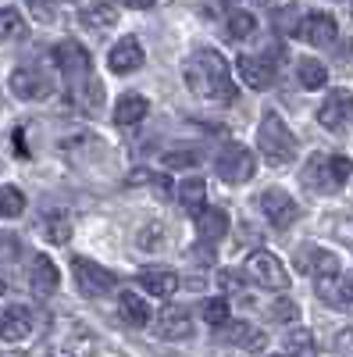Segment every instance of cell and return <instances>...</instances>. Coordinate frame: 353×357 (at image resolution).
<instances>
[{
  "instance_id": "cell-16",
  "label": "cell",
  "mask_w": 353,
  "mask_h": 357,
  "mask_svg": "<svg viewBox=\"0 0 353 357\" xmlns=\"http://www.w3.org/2000/svg\"><path fill=\"white\" fill-rule=\"evenodd\" d=\"M157 336L161 340H189L193 336V318L182 304H168L157 318Z\"/></svg>"
},
{
  "instance_id": "cell-37",
  "label": "cell",
  "mask_w": 353,
  "mask_h": 357,
  "mask_svg": "<svg viewBox=\"0 0 353 357\" xmlns=\"http://www.w3.org/2000/svg\"><path fill=\"white\" fill-rule=\"evenodd\" d=\"M297 314H300V307L292 301H275V307H272V318H279V321H292Z\"/></svg>"
},
{
  "instance_id": "cell-32",
  "label": "cell",
  "mask_w": 353,
  "mask_h": 357,
  "mask_svg": "<svg viewBox=\"0 0 353 357\" xmlns=\"http://www.w3.org/2000/svg\"><path fill=\"white\" fill-rule=\"evenodd\" d=\"M282 347H285L289 354H314V350H317L307 329H292V333L285 336V343H282Z\"/></svg>"
},
{
  "instance_id": "cell-21",
  "label": "cell",
  "mask_w": 353,
  "mask_h": 357,
  "mask_svg": "<svg viewBox=\"0 0 353 357\" xmlns=\"http://www.w3.org/2000/svg\"><path fill=\"white\" fill-rule=\"evenodd\" d=\"M146 111H150V100L139 97V93L118 97V104H114V126H136V122L146 118Z\"/></svg>"
},
{
  "instance_id": "cell-6",
  "label": "cell",
  "mask_w": 353,
  "mask_h": 357,
  "mask_svg": "<svg viewBox=\"0 0 353 357\" xmlns=\"http://www.w3.org/2000/svg\"><path fill=\"white\" fill-rule=\"evenodd\" d=\"M214 168H218V178H221V183H228V186H240V183H246V178H253L257 161H253V154L246 151L243 143H228L225 151L218 154Z\"/></svg>"
},
{
  "instance_id": "cell-17",
  "label": "cell",
  "mask_w": 353,
  "mask_h": 357,
  "mask_svg": "<svg viewBox=\"0 0 353 357\" xmlns=\"http://www.w3.org/2000/svg\"><path fill=\"white\" fill-rule=\"evenodd\" d=\"M8 86H11V93H15L18 100H43V97L50 93L47 75L29 72V68H15V72L8 75Z\"/></svg>"
},
{
  "instance_id": "cell-41",
  "label": "cell",
  "mask_w": 353,
  "mask_h": 357,
  "mask_svg": "<svg viewBox=\"0 0 353 357\" xmlns=\"http://www.w3.org/2000/svg\"><path fill=\"white\" fill-rule=\"evenodd\" d=\"M253 4H268V0H253Z\"/></svg>"
},
{
  "instance_id": "cell-5",
  "label": "cell",
  "mask_w": 353,
  "mask_h": 357,
  "mask_svg": "<svg viewBox=\"0 0 353 357\" xmlns=\"http://www.w3.org/2000/svg\"><path fill=\"white\" fill-rule=\"evenodd\" d=\"M243 275L260 286V289H285L289 286V272H285V264L272 254V250H253L243 264Z\"/></svg>"
},
{
  "instance_id": "cell-33",
  "label": "cell",
  "mask_w": 353,
  "mask_h": 357,
  "mask_svg": "<svg viewBox=\"0 0 353 357\" xmlns=\"http://www.w3.org/2000/svg\"><path fill=\"white\" fill-rule=\"evenodd\" d=\"M275 29L279 33H300V15H297V8H282V11H275Z\"/></svg>"
},
{
  "instance_id": "cell-38",
  "label": "cell",
  "mask_w": 353,
  "mask_h": 357,
  "mask_svg": "<svg viewBox=\"0 0 353 357\" xmlns=\"http://www.w3.org/2000/svg\"><path fill=\"white\" fill-rule=\"evenodd\" d=\"M336 350H339V354H353V325L336 336Z\"/></svg>"
},
{
  "instance_id": "cell-8",
  "label": "cell",
  "mask_w": 353,
  "mask_h": 357,
  "mask_svg": "<svg viewBox=\"0 0 353 357\" xmlns=\"http://www.w3.org/2000/svg\"><path fill=\"white\" fill-rule=\"evenodd\" d=\"M317 122L329 132H346L353 126V93L350 89H332L325 104L317 107Z\"/></svg>"
},
{
  "instance_id": "cell-1",
  "label": "cell",
  "mask_w": 353,
  "mask_h": 357,
  "mask_svg": "<svg viewBox=\"0 0 353 357\" xmlns=\"http://www.w3.org/2000/svg\"><path fill=\"white\" fill-rule=\"evenodd\" d=\"M186 86H189V93L200 97V100H221V104H232L235 97H240V89H235V79H232L228 61H225L218 50H211V47L196 50L189 61H186Z\"/></svg>"
},
{
  "instance_id": "cell-18",
  "label": "cell",
  "mask_w": 353,
  "mask_h": 357,
  "mask_svg": "<svg viewBox=\"0 0 353 357\" xmlns=\"http://www.w3.org/2000/svg\"><path fill=\"white\" fill-rule=\"evenodd\" d=\"M218 343H225V347H240V350H264V333H257L253 325H246V321H221L218 325Z\"/></svg>"
},
{
  "instance_id": "cell-14",
  "label": "cell",
  "mask_w": 353,
  "mask_h": 357,
  "mask_svg": "<svg viewBox=\"0 0 353 357\" xmlns=\"http://www.w3.org/2000/svg\"><path fill=\"white\" fill-rule=\"evenodd\" d=\"M57 286H61L57 264L47 254H33V261H29V289L36 296H50V293H57Z\"/></svg>"
},
{
  "instance_id": "cell-35",
  "label": "cell",
  "mask_w": 353,
  "mask_h": 357,
  "mask_svg": "<svg viewBox=\"0 0 353 357\" xmlns=\"http://www.w3.org/2000/svg\"><path fill=\"white\" fill-rule=\"evenodd\" d=\"M164 165L168 168H189V165H196V151H189V146H186V151H168Z\"/></svg>"
},
{
  "instance_id": "cell-7",
  "label": "cell",
  "mask_w": 353,
  "mask_h": 357,
  "mask_svg": "<svg viewBox=\"0 0 353 357\" xmlns=\"http://www.w3.org/2000/svg\"><path fill=\"white\" fill-rule=\"evenodd\" d=\"M72 275H75V286H79V293L82 296H107L111 289H114V275L107 272L104 264H97V261H90V257H75L72 261Z\"/></svg>"
},
{
  "instance_id": "cell-2",
  "label": "cell",
  "mask_w": 353,
  "mask_h": 357,
  "mask_svg": "<svg viewBox=\"0 0 353 357\" xmlns=\"http://www.w3.org/2000/svg\"><path fill=\"white\" fill-rule=\"evenodd\" d=\"M350 175H353V161L346 154H314L300 172L304 186L314 193H339L350 183Z\"/></svg>"
},
{
  "instance_id": "cell-26",
  "label": "cell",
  "mask_w": 353,
  "mask_h": 357,
  "mask_svg": "<svg viewBox=\"0 0 353 357\" xmlns=\"http://www.w3.org/2000/svg\"><path fill=\"white\" fill-rule=\"evenodd\" d=\"M22 211H25V193L15 183H4L0 186V218H22Z\"/></svg>"
},
{
  "instance_id": "cell-34",
  "label": "cell",
  "mask_w": 353,
  "mask_h": 357,
  "mask_svg": "<svg viewBox=\"0 0 353 357\" xmlns=\"http://www.w3.org/2000/svg\"><path fill=\"white\" fill-rule=\"evenodd\" d=\"M136 183H150V186H154V193H157L161 200H168V197H171V183H168L164 175H150V172H139V175H136Z\"/></svg>"
},
{
  "instance_id": "cell-19",
  "label": "cell",
  "mask_w": 353,
  "mask_h": 357,
  "mask_svg": "<svg viewBox=\"0 0 353 357\" xmlns=\"http://www.w3.org/2000/svg\"><path fill=\"white\" fill-rule=\"evenodd\" d=\"M139 286L154 296H171L179 289V275H175V268H164V264H150L139 272Z\"/></svg>"
},
{
  "instance_id": "cell-12",
  "label": "cell",
  "mask_w": 353,
  "mask_h": 357,
  "mask_svg": "<svg viewBox=\"0 0 353 357\" xmlns=\"http://www.w3.org/2000/svg\"><path fill=\"white\" fill-rule=\"evenodd\" d=\"M143 61H146V54H143V47H139L136 36H122V40L111 47V54H107V68L114 75H129V72L143 68Z\"/></svg>"
},
{
  "instance_id": "cell-30",
  "label": "cell",
  "mask_w": 353,
  "mask_h": 357,
  "mask_svg": "<svg viewBox=\"0 0 353 357\" xmlns=\"http://www.w3.org/2000/svg\"><path fill=\"white\" fill-rule=\"evenodd\" d=\"M82 22L104 33V29H111V25L118 22V11H114V8H107V4H97V8H90V11H82Z\"/></svg>"
},
{
  "instance_id": "cell-13",
  "label": "cell",
  "mask_w": 353,
  "mask_h": 357,
  "mask_svg": "<svg viewBox=\"0 0 353 357\" xmlns=\"http://www.w3.org/2000/svg\"><path fill=\"white\" fill-rule=\"evenodd\" d=\"M317 296L339 311H353V272L350 275H317Z\"/></svg>"
},
{
  "instance_id": "cell-31",
  "label": "cell",
  "mask_w": 353,
  "mask_h": 357,
  "mask_svg": "<svg viewBox=\"0 0 353 357\" xmlns=\"http://www.w3.org/2000/svg\"><path fill=\"white\" fill-rule=\"evenodd\" d=\"M203 321L207 325H221V321H228V301L225 296H211V301H203Z\"/></svg>"
},
{
  "instance_id": "cell-10",
  "label": "cell",
  "mask_w": 353,
  "mask_h": 357,
  "mask_svg": "<svg viewBox=\"0 0 353 357\" xmlns=\"http://www.w3.org/2000/svg\"><path fill=\"white\" fill-rule=\"evenodd\" d=\"M36 333V311L29 304H11L0 314V340L4 343H22Z\"/></svg>"
},
{
  "instance_id": "cell-23",
  "label": "cell",
  "mask_w": 353,
  "mask_h": 357,
  "mask_svg": "<svg viewBox=\"0 0 353 357\" xmlns=\"http://www.w3.org/2000/svg\"><path fill=\"white\" fill-rule=\"evenodd\" d=\"M118 314H122L129 325H136V329H139V325L150 321V304H146L139 293L122 289V293H118Z\"/></svg>"
},
{
  "instance_id": "cell-4",
  "label": "cell",
  "mask_w": 353,
  "mask_h": 357,
  "mask_svg": "<svg viewBox=\"0 0 353 357\" xmlns=\"http://www.w3.org/2000/svg\"><path fill=\"white\" fill-rule=\"evenodd\" d=\"M50 57H54V65L61 68V75H65L72 93L90 89V82H93V57H90L86 47H79L75 40H61V43H54Z\"/></svg>"
},
{
  "instance_id": "cell-20",
  "label": "cell",
  "mask_w": 353,
  "mask_h": 357,
  "mask_svg": "<svg viewBox=\"0 0 353 357\" xmlns=\"http://www.w3.org/2000/svg\"><path fill=\"white\" fill-rule=\"evenodd\" d=\"M297 268L311 272V275H332V272H339V261H336V254L321 250V247H304V250H297Z\"/></svg>"
},
{
  "instance_id": "cell-9",
  "label": "cell",
  "mask_w": 353,
  "mask_h": 357,
  "mask_svg": "<svg viewBox=\"0 0 353 357\" xmlns=\"http://www.w3.org/2000/svg\"><path fill=\"white\" fill-rule=\"evenodd\" d=\"M257 204H260L264 218H268L275 229H289L292 222L300 218V204L292 200L285 190H264V193L257 197Z\"/></svg>"
},
{
  "instance_id": "cell-39",
  "label": "cell",
  "mask_w": 353,
  "mask_h": 357,
  "mask_svg": "<svg viewBox=\"0 0 353 357\" xmlns=\"http://www.w3.org/2000/svg\"><path fill=\"white\" fill-rule=\"evenodd\" d=\"M125 8H136V11H146V8H154L157 0H122Z\"/></svg>"
},
{
  "instance_id": "cell-15",
  "label": "cell",
  "mask_w": 353,
  "mask_h": 357,
  "mask_svg": "<svg viewBox=\"0 0 353 357\" xmlns=\"http://www.w3.org/2000/svg\"><path fill=\"white\" fill-rule=\"evenodd\" d=\"M300 36L314 47H332L336 36H339V29H336V18L329 11H311L304 22H300Z\"/></svg>"
},
{
  "instance_id": "cell-29",
  "label": "cell",
  "mask_w": 353,
  "mask_h": 357,
  "mask_svg": "<svg viewBox=\"0 0 353 357\" xmlns=\"http://www.w3.org/2000/svg\"><path fill=\"white\" fill-rule=\"evenodd\" d=\"M25 33V18L18 8H0V40H15Z\"/></svg>"
},
{
  "instance_id": "cell-40",
  "label": "cell",
  "mask_w": 353,
  "mask_h": 357,
  "mask_svg": "<svg viewBox=\"0 0 353 357\" xmlns=\"http://www.w3.org/2000/svg\"><path fill=\"white\" fill-rule=\"evenodd\" d=\"M221 286H225V289H235V286H240V279H235V272H221Z\"/></svg>"
},
{
  "instance_id": "cell-3",
  "label": "cell",
  "mask_w": 353,
  "mask_h": 357,
  "mask_svg": "<svg viewBox=\"0 0 353 357\" xmlns=\"http://www.w3.org/2000/svg\"><path fill=\"white\" fill-rule=\"evenodd\" d=\"M257 146H260V158L268 165H289L297 158V136L289 132V126L275 111H268L260 118V129H257Z\"/></svg>"
},
{
  "instance_id": "cell-11",
  "label": "cell",
  "mask_w": 353,
  "mask_h": 357,
  "mask_svg": "<svg viewBox=\"0 0 353 357\" xmlns=\"http://www.w3.org/2000/svg\"><path fill=\"white\" fill-rule=\"evenodd\" d=\"M235 72L243 75V82L250 89H268L275 82V61H272V50L264 57H253V54H243L240 61H235Z\"/></svg>"
},
{
  "instance_id": "cell-24",
  "label": "cell",
  "mask_w": 353,
  "mask_h": 357,
  "mask_svg": "<svg viewBox=\"0 0 353 357\" xmlns=\"http://www.w3.org/2000/svg\"><path fill=\"white\" fill-rule=\"evenodd\" d=\"M179 200L189 215H200L203 207H207V183H203V178H186L179 186Z\"/></svg>"
},
{
  "instance_id": "cell-22",
  "label": "cell",
  "mask_w": 353,
  "mask_h": 357,
  "mask_svg": "<svg viewBox=\"0 0 353 357\" xmlns=\"http://www.w3.org/2000/svg\"><path fill=\"white\" fill-rule=\"evenodd\" d=\"M196 232H200V240H221V236L228 232V215L221 211V207H203V211L196 215Z\"/></svg>"
},
{
  "instance_id": "cell-28",
  "label": "cell",
  "mask_w": 353,
  "mask_h": 357,
  "mask_svg": "<svg viewBox=\"0 0 353 357\" xmlns=\"http://www.w3.org/2000/svg\"><path fill=\"white\" fill-rule=\"evenodd\" d=\"M253 29H257V18H253L250 11H228V18H225V33H228L232 40H246Z\"/></svg>"
},
{
  "instance_id": "cell-27",
  "label": "cell",
  "mask_w": 353,
  "mask_h": 357,
  "mask_svg": "<svg viewBox=\"0 0 353 357\" xmlns=\"http://www.w3.org/2000/svg\"><path fill=\"white\" fill-rule=\"evenodd\" d=\"M43 232H47L50 243H68V240H72V222H68V215H65V211H50V215L43 218Z\"/></svg>"
},
{
  "instance_id": "cell-25",
  "label": "cell",
  "mask_w": 353,
  "mask_h": 357,
  "mask_svg": "<svg viewBox=\"0 0 353 357\" xmlns=\"http://www.w3.org/2000/svg\"><path fill=\"white\" fill-rule=\"evenodd\" d=\"M297 79H300L304 89H321L329 82V68L321 61H314V57H300L297 61Z\"/></svg>"
},
{
  "instance_id": "cell-36",
  "label": "cell",
  "mask_w": 353,
  "mask_h": 357,
  "mask_svg": "<svg viewBox=\"0 0 353 357\" xmlns=\"http://www.w3.org/2000/svg\"><path fill=\"white\" fill-rule=\"evenodd\" d=\"M61 4V0H29V8H33V15L40 22H54V8Z\"/></svg>"
}]
</instances>
